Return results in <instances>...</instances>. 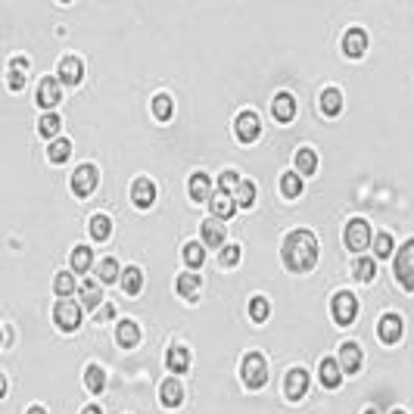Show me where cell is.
Here are the masks:
<instances>
[{"mask_svg": "<svg viewBox=\"0 0 414 414\" xmlns=\"http://www.w3.org/2000/svg\"><path fill=\"white\" fill-rule=\"evenodd\" d=\"M69 261H72V271H75V274H87V271H91V265H93V252L87 250V246H75V250H72V256H69Z\"/></svg>", "mask_w": 414, "mask_h": 414, "instance_id": "obj_27", "label": "cell"}, {"mask_svg": "<svg viewBox=\"0 0 414 414\" xmlns=\"http://www.w3.org/2000/svg\"><path fill=\"white\" fill-rule=\"evenodd\" d=\"M97 181H100V174L93 165H78L75 174H72V190H75V196H91L93 190H97Z\"/></svg>", "mask_w": 414, "mask_h": 414, "instance_id": "obj_7", "label": "cell"}, {"mask_svg": "<svg viewBox=\"0 0 414 414\" xmlns=\"http://www.w3.org/2000/svg\"><path fill=\"white\" fill-rule=\"evenodd\" d=\"M339 109H343V93L337 91V87H327L321 93V112L324 115H337Z\"/></svg>", "mask_w": 414, "mask_h": 414, "instance_id": "obj_31", "label": "cell"}, {"mask_svg": "<svg viewBox=\"0 0 414 414\" xmlns=\"http://www.w3.org/2000/svg\"><path fill=\"white\" fill-rule=\"evenodd\" d=\"M392 414H405V411H399V408H396V411H392Z\"/></svg>", "mask_w": 414, "mask_h": 414, "instance_id": "obj_50", "label": "cell"}, {"mask_svg": "<svg viewBox=\"0 0 414 414\" xmlns=\"http://www.w3.org/2000/svg\"><path fill=\"white\" fill-rule=\"evenodd\" d=\"M305 392H309V370L293 368L287 374V399H290V402H299Z\"/></svg>", "mask_w": 414, "mask_h": 414, "instance_id": "obj_12", "label": "cell"}, {"mask_svg": "<svg viewBox=\"0 0 414 414\" xmlns=\"http://www.w3.org/2000/svg\"><path fill=\"white\" fill-rule=\"evenodd\" d=\"M82 414H103V411H100V408H97V405H87V408H84Z\"/></svg>", "mask_w": 414, "mask_h": 414, "instance_id": "obj_47", "label": "cell"}, {"mask_svg": "<svg viewBox=\"0 0 414 414\" xmlns=\"http://www.w3.org/2000/svg\"><path fill=\"white\" fill-rule=\"evenodd\" d=\"M25 75H28V60H10V72H6V84H10V91H22L25 87Z\"/></svg>", "mask_w": 414, "mask_h": 414, "instance_id": "obj_22", "label": "cell"}, {"mask_svg": "<svg viewBox=\"0 0 414 414\" xmlns=\"http://www.w3.org/2000/svg\"><path fill=\"white\" fill-rule=\"evenodd\" d=\"M365 50H368V34L361 28H349L343 34V53L358 60V56H365Z\"/></svg>", "mask_w": 414, "mask_h": 414, "instance_id": "obj_14", "label": "cell"}, {"mask_svg": "<svg viewBox=\"0 0 414 414\" xmlns=\"http://www.w3.org/2000/svg\"><path fill=\"white\" fill-rule=\"evenodd\" d=\"M218 261H221L224 268H234L237 261H240V246H234V243L221 246V256H218Z\"/></svg>", "mask_w": 414, "mask_h": 414, "instance_id": "obj_44", "label": "cell"}, {"mask_svg": "<svg viewBox=\"0 0 414 414\" xmlns=\"http://www.w3.org/2000/svg\"><path fill=\"white\" fill-rule=\"evenodd\" d=\"M63 4H69V0H63Z\"/></svg>", "mask_w": 414, "mask_h": 414, "instance_id": "obj_51", "label": "cell"}, {"mask_svg": "<svg viewBox=\"0 0 414 414\" xmlns=\"http://www.w3.org/2000/svg\"><path fill=\"white\" fill-rule=\"evenodd\" d=\"M318 377H321V383L327 389H337L339 380H343V365H339V358H324L321 365H318Z\"/></svg>", "mask_w": 414, "mask_h": 414, "instance_id": "obj_16", "label": "cell"}, {"mask_svg": "<svg viewBox=\"0 0 414 414\" xmlns=\"http://www.w3.org/2000/svg\"><path fill=\"white\" fill-rule=\"evenodd\" d=\"M302 190H305V187H302L299 172H287V174L280 178V193L287 196V200H299Z\"/></svg>", "mask_w": 414, "mask_h": 414, "instance_id": "obj_28", "label": "cell"}, {"mask_svg": "<svg viewBox=\"0 0 414 414\" xmlns=\"http://www.w3.org/2000/svg\"><path fill=\"white\" fill-rule=\"evenodd\" d=\"M202 261H206V250H202L200 243H187L184 246V265L190 268V271H196Z\"/></svg>", "mask_w": 414, "mask_h": 414, "instance_id": "obj_37", "label": "cell"}, {"mask_svg": "<svg viewBox=\"0 0 414 414\" xmlns=\"http://www.w3.org/2000/svg\"><path fill=\"white\" fill-rule=\"evenodd\" d=\"M283 265L293 274H305L318 265V240L311 231H290L280 250Z\"/></svg>", "mask_w": 414, "mask_h": 414, "instance_id": "obj_1", "label": "cell"}, {"mask_svg": "<svg viewBox=\"0 0 414 414\" xmlns=\"http://www.w3.org/2000/svg\"><path fill=\"white\" fill-rule=\"evenodd\" d=\"M234 200L240 209H250L252 202H256V184H252V181H240L237 190H234Z\"/></svg>", "mask_w": 414, "mask_h": 414, "instance_id": "obj_34", "label": "cell"}, {"mask_svg": "<svg viewBox=\"0 0 414 414\" xmlns=\"http://www.w3.org/2000/svg\"><path fill=\"white\" fill-rule=\"evenodd\" d=\"M240 377L250 389H261L268 383V361L261 352H246L243 365H240Z\"/></svg>", "mask_w": 414, "mask_h": 414, "instance_id": "obj_2", "label": "cell"}, {"mask_svg": "<svg viewBox=\"0 0 414 414\" xmlns=\"http://www.w3.org/2000/svg\"><path fill=\"white\" fill-rule=\"evenodd\" d=\"M202 243H206V246H218V250H221V246H224V218L212 215V218H206V221H202Z\"/></svg>", "mask_w": 414, "mask_h": 414, "instance_id": "obj_17", "label": "cell"}, {"mask_svg": "<svg viewBox=\"0 0 414 414\" xmlns=\"http://www.w3.org/2000/svg\"><path fill=\"white\" fill-rule=\"evenodd\" d=\"M271 112H274V119H278L280 125L293 122V115H296V100H293V93H278V97L271 100Z\"/></svg>", "mask_w": 414, "mask_h": 414, "instance_id": "obj_18", "label": "cell"}, {"mask_svg": "<svg viewBox=\"0 0 414 414\" xmlns=\"http://www.w3.org/2000/svg\"><path fill=\"white\" fill-rule=\"evenodd\" d=\"M392 271H396V280L402 283L408 293H414V240H405V243L399 246V256H396Z\"/></svg>", "mask_w": 414, "mask_h": 414, "instance_id": "obj_3", "label": "cell"}, {"mask_svg": "<svg viewBox=\"0 0 414 414\" xmlns=\"http://www.w3.org/2000/svg\"><path fill=\"white\" fill-rule=\"evenodd\" d=\"M209 206H212V215H218V218H224V221H228L231 215H234V209H237V200H234V193H215L212 196V202H209Z\"/></svg>", "mask_w": 414, "mask_h": 414, "instance_id": "obj_23", "label": "cell"}, {"mask_svg": "<svg viewBox=\"0 0 414 414\" xmlns=\"http://www.w3.org/2000/svg\"><path fill=\"white\" fill-rule=\"evenodd\" d=\"M82 78H84V65L78 56H63V63H60V82L65 87H75V84H82Z\"/></svg>", "mask_w": 414, "mask_h": 414, "instance_id": "obj_10", "label": "cell"}, {"mask_svg": "<svg viewBox=\"0 0 414 414\" xmlns=\"http://www.w3.org/2000/svg\"><path fill=\"white\" fill-rule=\"evenodd\" d=\"M93 318H97V324H100V321H112V318H115V309H112V305H100Z\"/></svg>", "mask_w": 414, "mask_h": 414, "instance_id": "obj_46", "label": "cell"}, {"mask_svg": "<svg viewBox=\"0 0 414 414\" xmlns=\"http://www.w3.org/2000/svg\"><path fill=\"white\" fill-rule=\"evenodd\" d=\"M122 287H125V293L128 296H137L141 293V287H143V271L141 268H125V274H122Z\"/></svg>", "mask_w": 414, "mask_h": 414, "instance_id": "obj_32", "label": "cell"}, {"mask_svg": "<svg viewBox=\"0 0 414 414\" xmlns=\"http://www.w3.org/2000/svg\"><path fill=\"white\" fill-rule=\"evenodd\" d=\"M187 190H190V200L196 202H212V181H209L206 172H196L190 174V184H187Z\"/></svg>", "mask_w": 414, "mask_h": 414, "instance_id": "obj_13", "label": "cell"}, {"mask_svg": "<svg viewBox=\"0 0 414 414\" xmlns=\"http://www.w3.org/2000/svg\"><path fill=\"white\" fill-rule=\"evenodd\" d=\"M330 311H333V321L339 327H349L355 321V315H358V299L352 293H337L330 302Z\"/></svg>", "mask_w": 414, "mask_h": 414, "instance_id": "obj_5", "label": "cell"}, {"mask_svg": "<svg viewBox=\"0 0 414 414\" xmlns=\"http://www.w3.org/2000/svg\"><path fill=\"white\" fill-rule=\"evenodd\" d=\"M115 339H119L122 349H134L137 343H141V330H137L134 321H122L119 330H115Z\"/></svg>", "mask_w": 414, "mask_h": 414, "instance_id": "obj_26", "label": "cell"}, {"mask_svg": "<svg viewBox=\"0 0 414 414\" xmlns=\"http://www.w3.org/2000/svg\"><path fill=\"white\" fill-rule=\"evenodd\" d=\"M352 271H355V278H358L361 283H368V280H374V274H377V265H374V259H355V265H352Z\"/></svg>", "mask_w": 414, "mask_h": 414, "instance_id": "obj_39", "label": "cell"}, {"mask_svg": "<svg viewBox=\"0 0 414 414\" xmlns=\"http://www.w3.org/2000/svg\"><path fill=\"white\" fill-rule=\"evenodd\" d=\"M392 237L387 234V231H383V234H377L374 237V252H377V259H389L392 256Z\"/></svg>", "mask_w": 414, "mask_h": 414, "instance_id": "obj_42", "label": "cell"}, {"mask_svg": "<svg viewBox=\"0 0 414 414\" xmlns=\"http://www.w3.org/2000/svg\"><path fill=\"white\" fill-rule=\"evenodd\" d=\"M234 131H237V137H240L243 143H252V141H256V137L261 134V122H259V115L252 112V109H243V112L237 115Z\"/></svg>", "mask_w": 414, "mask_h": 414, "instance_id": "obj_8", "label": "cell"}, {"mask_svg": "<svg viewBox=\"0 0 414 414\" xmlns=\"http://www.w3.org/2000/svg\"><path fill=\"white\" fill-rule=\"evenodd\" d=\"M60 78H44V82L38 84V106L41 109H53L56 103H60L63 91H60Z\"/></svg>", "mask_w": 414, "mask_h": 414, "instance_id": "obj_11", "label": "cell"}, {"mask_svg": "<svg viewBox=\"0 0 414 414\" xmlns=\"http://www.w3.org/2000/svg\"><path fill=\"white\" fill-rule=\"evenodd\" d=\"M109 234H112V221H109V215H93L91 218V237L93 240H109Z\"/></svg>", "mask_w": 414, "mask_h": 414, "instance_id": "obj_36", "label": "cell"}, {"mask_svg": "<svg viewBox=\"0 0 414 414\" xmlns=\"http://www.w3.org/2000/svg\"><path fill=\"white\" fill-rule=\"evenodd\" d=\"M25 414H47V411H44V408H41V405H32V408H28Z\"/></svg>", "mask_w": 414, "mask_h": 414, "instance_id": "obj_48", "label": "cell"}, {"mask_svg": "<svg viewBox=\"0 0 414 414\" xmlns=\"http://www.w3.org/2000/svg\"><path fill=\"white\" fill-rule=\"evenodd\" d=\"M296 172L299 174H315L318 172V156H315V150H296Z\"/></svg>", "mask_w": 414, "mask_h": 414, "instance_id": "obj_30", "label": "cell"}, {"mask_svg": "<svg viewBox=\"0 0 414 414\" xmlns=\"http://www.w3.org/2000/svg\"><path fill=\"white\" fill-rule=\"evenodd\" d=\"M78 293H82L84 309H100V302H103V290H100L97 280H84L82 287H78Z\"/></svg>", "mask_w": 414, "mask_h": 414, "instance_id": "obj_24", "label": "cell"}, {"mask_svg": "<svg viewBox=\"0 0 414 414\" xmlns=\"http://www.w3.org/2000/svg\"><path fill=\"white\" fill-rule=\"evenodd\" d=\"M131 202H134L137 209H150L153 202H156V184H153L150 178H137L134 184H131Z\"/></svg>", "mask_w": 414, "mask_h": 414, "instance_id": "obj_9", "label": "cell"}, {"mask_svg": "<svg viewBox=\"0 0 414 414\" xmlns=\"http://www.w3.org/2000/svg\"><path fill=\"white\" fill-rule=\"evenodd\" d=\"M339 365H343V370H349V374H355V370L361 368V349L355 343H343V349H339Z\"/></svg>", "mask_w": 414, "mask_h": 414, "instance_id": "obj_25", "label": "cell"}, {"mask_svg": "<svg viewBox=\"0 0 414 414\" xmlns=\"http://www.w3.org/2000/svg\"><path fill=\"white\" fill-rule=\"evenodd\" d=\"M84 387H87V392L100 396V392H103V387H106L103 368H100V365H91V368H87V370H84Z\"/></svg>", "mask_w": 414, "mask_h": 414, "instance_id": "obj_29", "label": "cell"}, {"mask_svg": "<svg viewBox=\"0 0 414 414\" xmlns=\"http://www.w3.org/2000/svg\"><path fill=\"white\" fill-rule=\"evenodd\" d=\"M60 115H53V112H47V115H41V122H38V131L44 137H56V131H60Z\"/></svg>", "mask_w": 414, "mask_h": 414, "instance_id": "obj_41", "label": "cell"}, {"mask_svg": "<svg viewBox=\"0 0 414 414\" xmlns=\"http://www.w3.org/2000/svg\"><path fill=\"white\" fill-rule=\"evenodd\" d=\"M377 333H380V339L387 346H396L399 339H402V318H399V315H383Z\"/></svg>", "mask_w": 414, "mask_h": 414, "instance_id": "obj_15", "label": "cell"}, {"mask_svg": "<svg viewBox=\"0 0 414 414\" xmlns=\"http://www.w3.org/2000/svg\"><path fill=\"white\" fill-rule=\"evenodd\" d=\"M370 240H374V237H370V224L365 221V218H352V221L346 224V231H343V243H346V250H352V252H365Z\"/></svg>", "mask_w": 414, "mask_h": 414, "instance_id": "obj_4", "label": "cell"}, {"mask_svg": "<svg viewBox=\"0 0 414 414\" xmlns=\"http://www.w3.org/2000/svg\"><path fill=\"white\" fill-rule=\"evenodd\" d=\"M69 153H72L69 141H63V137H53V141H50V150H47L50 162H65V159H69Z\"/></svg>", "mask_w": 414, "mask_h": 414, "instance_id": "obj_38", "label": "cell"}, {"mask_svg": "<svg viewBox=\"0 0 414 414\" xmlns=\"http://www.w3.org/2000/svg\"><path fill=\"white\" fill-rule=\"evenodd\" d=\"M159 399H162L165 408H178V405L184 402V387H181L174 377H169V380L159 387Z\"/></svg>", "mask_w": 414, "mask_h": 414, "instance_id": "obj_20", "label": "cell"}, {"mask_svg": "<svg viewBox=\"0 0 414 414\" xmlns=\"http://www.w3.org/2000/svg\"><path fill=\"white\" fill-rule=\"evenodd\" d=\"M112 280H119V261L103 259L100 261V283H112Z\"/></svg>", "mask_w": 414, "mask_h": 414, "instance_id": "obj_43", "label": "cell"}, {"mask_svg": "<svg viewBox=\"0 0 414 414\" xmlns=\"http://www.w3.org/2000/svg\"><path fill=\"white\" fill-rule=\"evenodd\" d=\"M237 184H240V178H237L234 172H221V178H218V187H221L224 193H234Z\"/></svg>", "mask_w": 414, "mask_h": 414, "instance_id": "obj_45", "label": "cell"}, {"mask_svg": "<svg viewBox=\"0 0 414 414\" xmlns=\"http://www.w3.org/2000/svg\"><path fill=\"white\" fill-rule=\"evenodd\" d=\"M53 321L60 330H78V324H82V305L69 302V299H60L53 309Z\"/></svg>", "mask_w": 414, "mask_h": 414, "instance_id": "obj_6", "label": "cell"}, {"mask_svg": "<svg viewBox=\"0 0 414 414\" xmlns=\"http://www.w3.org/2000/svg\"><path fill=\"white\" fill-rule=\"evenodd\" d=\"M178 293L184 296V299H200V293H202V280H200V274L196 271H184L178 278Z\"/></svg>", "mask_w": 414, "mask_h": 414, "instance_id": "obj_21", "label": "cell"}, {"mask_svg": "<svg viewBox=\"0 0 414 414\" xmlns=\"http://www.w3.org/2000/svg\"><path fill=\"white\" fill-rule=\"evenodd\" d=\"M53 293L60 296V299H69V296L75 293V271H63V274H56V280H53Z\"/></svg>", "mask_w": 414, "mask_h": 414, "instance_id": "obj_33", "label": "cell"}, {"mask_svg": "<svg viewBox=\"0 0 414 414\" xmlns=\"http://www.w3.org/2000/svg\"><path fill=\"white\" fill-rule=\"evenodd\" d=\"M361 414H377V408H365V411H361Z\"/></svg>", "mask_w": 414, "mask_h": 414, "instance_id": "obj_49", "label": "cell"}, {"mask_svg": "<svg viewBox=\"0 0 414 414\" xmlns=\"http://www.w3.org/2000/svg\"><path fill=\"white\" fill-rule=\"evenodd\" d=\"M153 115H156L159 122H169L174 115V103L169 93H159V97H153Z\"/></svg>", "mask_w": 414, "mask_h": 414, "instance_id": "obj_35", "label": "cell"}, {"mask_svg": "<svg viewBox=\"0 0 414 414\" xmlns=\"http://www.w3.org/2000/svg\"><path fill=\"white\" fill-rule=\"evenodd\" d=\"M165 368H169L172 374L190 370V352H187L184 346H169V352H165Z\"/></svg>", "mask_w": 414, "mask_h": 414, "instance_id": "obj_19", "label": "cell"}, {"mask_svg": "<svg viewBox=\"0 0 414 414\" xmlns=\"http://www.w3.org/2000/svg\"><path fill=\"white\" fill-rule=\"evenodd\" d=\"M268 315H271V305H268V299H261V296H256V299L250 302V318L256 324H265Z\"/></svg>", "mask_w": 414, "mask_h": 414, "instance_id": "obj_40", "label": "cell"}]
</instances>
